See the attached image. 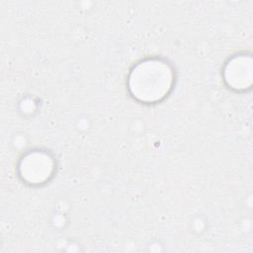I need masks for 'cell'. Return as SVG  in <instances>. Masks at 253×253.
<instances>
[{"mask_svg": "<svg viewBox=\"0 0 253 253\" xmlns=\"http://www.w3.org/2000/svg\"><path fill=\"white\" fill-rule=\"evenodd\" d=\"M175 84L171 63L161 57H148L136 62L128 72L126 88L129 95L142 104L163 101Z\"/></svg>", "mask_w": 253, "mask_h": 253, "instance_id": "1", "label": "cell"}, {"mask_svg": "<svg viewBox=\"0 0 253 253\" xmlns=\"http://www.w3.org/2000/svg\"><path fill=\"white\" fill-rule=\"evenodd\" d=\"M54 157L45 150L33 149L25 153L18 163V175L30 186H41L48 182L55 172Z\"/></svg>", "mask_w": 253, "mask_h": 253, "instance_id": "2", "label": "cell"}, {"mask_svg": "<svg viewBox=\"0 0 253 253\" xmlns=\"http://www.w3.org/2000/svg\"><path fill=\"white\" fill-rule=\"evenodd\" d=\"M222 76L225 84L235 91H245L252 84V59L245 53L235 54L227 59Z\"/></svg>", "mask_w": 253, "mask_h": 253, "instance_id": "3", "label": "cell"}]
</instances>
